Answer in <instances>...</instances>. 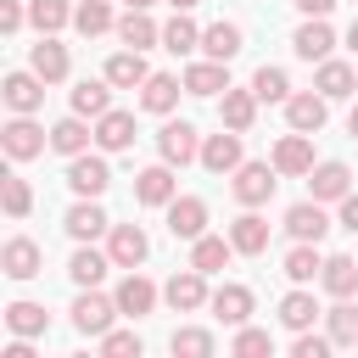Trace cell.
<instances>
[{"mask_svg":"<svg viewBox=\"0 0 358 358\" xmlns=\"http://www.w3.org/2000/svg\"><path fill=\"white\" fill-rule=\"evenodd\" d=\"M117 319V296H101L95 285H78V302H73V330L78 336H106Z\"/></svg>","mask_w":358,"mask_h":358,"instance_id":"cell-1","label":"cell"},{"mask_svg":"<svg viewBox=\"0 0 358 358\" xmlns=\"http://www.w3.org/2000/svg\"><path fill=\"white\" fill-rule=\"evenodd\" d=\"M274 185H280V168H274V162H241L229 190H235L241 207H263V201L274 196Z\"/></svg>","mask_w":358,"mask_h":358,"instance_id":"cell-2","label":"cell"},{"mask_svg":"<svg viewBox=\"0 0 358 358\" xmlns=\"http://www.w3.org/2000/svg\"><path fill=\"white\" fill-rule=\"evenodd\" d=\"M0 145H6V157H11V162H28V157H39V151L50 145V134H45L28 112H17V117L0 129Z\"/></svg>","mask_w":358,"mask_h":358,"instance_id":"cell-3","label":"cell"},{"mask_svg":"<svg viewBox=\"0 0 358 358\" xmlns=\"http://www.w3.org/2000/svg\"><path fill=\"white\" fill-rule=\"evenodd\" d=\"M157 151H162V162H201V140H196V129L185 123V117H173V123H162V134H157Z\"/></svg>","mask_w":358,"mask_h":358,"instance_id":"cell-4","label":"cell"},{"mask_svg":"<svg viewBox=\"0 0 358 358\" xmlns=\"http://www.w3.org/2000/svg\"><path fill=\"white\" fill-rule=\"evenodd\" d=\"M168 235H173V241L207 235V201H201V196H173V201H168Z\"/></svg>","mask_w":358,"mask_h":358,"instance_id":"cell-5","label":"cell"},{"mask_svg":"<svg viewBox=\"0 0 358 358\" xmlns=\"http://www.w3.org/2000/svg\"><path fill=\"white\" fill-rule=\"evenodd\" d=\"M67 185H73L78 196H101V190L112 185V168H106V157H90V151L67 157Z\"/></svg>","mask_w":358,"mask_h":358,"instance_id":"cell-6","label":"cell"},{"mask_svg":"<svg viewBox=\"0 0 358 358\" xmlns=\"http://www.w3.org/2000/svg\"><path fill=\"white\" fill-rule=\"evenodd\" d=\"M0 95H6L11 112H39V106H45V78H39L34 67H28V73H6Z\"/></svg>","mask_w":358,"mask_h":358,"instance_id":"cell-7","label":"cell"},{"mask_svg":"<svg viewBox=\"0 0 358 358\" xmlns=\"http://www.w3.org/2000/svg\"><path fill=\"white\" fill-rule=\"evenodd\" d=\"M106 252H112V263H117V268H140V263H145V252H151V241H145V229H140V224H112Z\"/></svg>","mask_w":358,"mask_h":358,"instance_id":"cell-8","label":"cell"},{"mask_svg":"<svg viewBox=\"0 0 358 358\" xmlns=\"http://www.w3.org/2000/svg\"><path fill=\"white\" fill-rule=\"evenodd\" d=\"M162 296H168L173 313H196V308L207 302V274H201V268H185V274H173V280L162 285Z\"/></svg>","mask_w":358,"mask_h":358,"instance_id":"cell-9","label":"cell"},{"mask_svg":"<svg viewBox=\"0 0 358 358\" xmlns=\"http://www.w3.org/2000/svg\"><path fill=\"white\" fill-rule=\"evenodd\" d=\"M291 50H296L302 62H324V56L336 50V34H330V22H324V17H308V22L291 34Z\"/></svg>","mask_w":358,"mask_h":358,"instance_id":"cell-10","label":"cell"},{"mask_svg":"<svg viewBox=\"0 0 358 358\" xmlns=\"http://www.w3.org/2000/svg\"><path fill=\"white\" fill-rule=\"evenodd\" d=\"M201 168H207V173H235V168H241V134H235V129L207 134V140H201Z\"/></svg>","mask_w":358,"mask_h":358,"instance_id":"cell-11","label":"cell"},{"mask_svg":"<svg viewBox=\"0 0 358 358\" xmlns=\"http://www.w3.org/2000/svg\"><path fill=\"white\" fill-rule=\"evenodd\" d=\"M274 168L285 173V179H296V173H313V134H285L280 145H274Z\"/></svg>","mask_w":358,"mask_h":358,"instance_id":"cell-12","label":"cell"},{"mask_svg":"<svg viewBox=\"0 0 358 358\" xmlns=\"http://www.w3.org/2000/svg\"><path fill=\"white\" fill-rule=\"evenodd\" d=\"M134 201L140 207H168L173 201V162H157V168L134 173Z\"/></svg>","mask_w":358,"mask_h":358,"instance_id":"cell-13","label":"cell"},{"mask_svg":"<svg viewBox=\"0 0 358 358\" xmlns=\"http://www.w3.org/2000/svg\"><path fill=\"white\" fill-rule=\"evenodd\" d=\"M229 257H235V241H224V235H196L190 241V268H201V274L229 268Z\"/></svg>","mask_w":358,"mask_h":358,"instance_id":"cell-14","label":"cell"},{"mask_svg":"<svg viewBox=\"0 0 358 358\" xmlns=\"http://www.w3.org/2000/svg\"><path fill=\"white\" fill-rule=\"evenodd\" d=\"M95 145L101 151H129L134 145V117L129 112H101L95 117Z\"/></svg>","mask_w":358,"mask_h":358,"instance_id":"cell-15","label":"cell"},{"mask_svg":"<svg viewBox=\"0 0 358 358\" xmlns=\"http://www.w3.org/2000/svg\"><path fill=\"white\" fill-rule=\"evenodd\" d=\"M308 190H313V201H341V196L352 190V173H347L341 162H319V168L308 173Z\"/></svg>","mask_w":358,"mask_h":358,"instance_id":"cell-16","label":"cell"},{"mask_svg":"<svg viewBox=\"0 0 358 358\" xmlns=\"http://www.w3.org/2000/svg\"><path fill=\"white\" fill-rule=\"evenodd\" d=\"M39 263H45V257H39V246H34L28 235L6 241V252H0V268H6L11 280H34V274H39Z\"/></svg>","mask_w":358,"mask_h":358,"instance_id":"cell-17","label":"cell"},{"mask_svg":"<svg viewBox=\"0 0 358 358\" xmlns=\"http://www.w3.org/2000/svg\"><path fill=\"white\" fill-rule=\"evenodd\" d=\"M151 308H157V285H151L145 274H134V268H129V280L117 285V313L140 319V313H151Z\"/></svg>","mask_w":358,"mask_h":358,"instance_id":"cell-18","label":"cell"},{"mask_svg":"<svg viewBox=\"0 0 358 358\" xmlns=\"http://www.w3.org/2000/svg\"><path fill=\"white\" fill-rule=\"evenodd\" d=\"M207 308H213L224 324H246V319H252V291H246V285H218V291L207 296Z\"/></svg>","mask_w":358,"mask_h":358,"instance_id":"cell-19","label":"cell"},{"mask_svg":"<svg viewBox=\"0 0 358 358\" xmlns=\"http://www.w3.org/2000/svg\"><path fill=\"white\" fill-rule=\"evenodd\" d=\"M313 90H319L324 101H341V95H352V90H358V73H352L347 62H330V56H324V62H319V78H313Z\"/></svg>","mask_w":358,"mask_h":358,"instance_id":"cell-20","label":"cell"},{"mask_svg":"<svg viewBox=\"0 0 358 358\" xmlns=\"http://www.w3.org/2000/svg\"><path fill=\"white\" fill-rule=\"evenodd\" d=\"M112 78H84L78 90H73V112L78 117H101V112H112Z\"/></svg>","mask_w":358,"mask_h":358,"instance_id":"cell-21","label":"cell"},{"mask_svg":"<svg viewBox=\"0 0 358 358\" xmlns=\"http://www.w3.org/2000/svg\"><path fill=\"white\" fill-rule=\"evenodd\" d=\"M62 224H67V235H73V241H95L101 229H112V224H106V213L95 207V196H84L78 207H67V218H62Z\"/></svg>","mask_w":358,"mask_h":358,"instance_id":"cell-22","label":"cell"},{"mask_svg":"<svg viewBox=\"0 0 358 358\" xmlns=\"http://www.w3.org/2000/svg\"><path fill=\"white\" fill-rule=\"evenodd\" d=\"M285 229H291L296 241H324L330 218H324V207H319V201H296V207L285 213Z\"/></svg>","mask_w":358,"mask_h":358,"instance_id":"cell-23","label":"cell"},{"mask_svg":"<svg viewBox=\"0 0 358 358\" xmlns=\"http://www.w3.org/2000/svg\"><path fill=\"white\" fill-rule=\"evenodd\" d=\"M106 268H117V263H112V252H95V246H78V252H73V263H67L73 285H101V280H106Z\"/></svg>","mask_w":358,"mask_h":358,"instance_id":"cell-24","label":"cell"},{"mask_svg":"<svg viewBox=\"0 0 358 358\" xmlns=\"http://www.w3.org/2000/svg\"><path fill=\"white\" fill-rule=\"evenodd\" d=\"M106 78H112L117 90H140V84L151 78V67H145V56H140V50H117V56L106 62Z\"/></svg>","mask_w":358,"mask_h":358,"instance_id":"cell-25","label":"cell"},{"mask_svg":"<svg viewBox=\"0 0 358 358\" xmlns=\"http://www.w3.org/2000/svg\"><path fill=\"white\" fill-rule=\"evenodd\" d=\"M324 95H291L285 101V117H291V129H302V134H319L324 129Z\"/></svg>","mask_w":358,"mask_h":358,"instance_id":"cell-26","label":"cell"},{"mask_svg":"<svg viewBox=\"0 0 358 358\" xmlns=\"http://www.w3.org/2000/svg\"><path fill=\"white\" fill-rule=\"evenodd\" d=\"M90 140H95V129H84V117H78V112H73V117H62V123L50 129V151H62V157L90 151Z\"/></svg>","mask_w":358,"mask_h":358,"instance_id":"cell-27","label":"cell"},{"mask_svg":"<svg viewBox=\"0 0 358 358\" xmlns=\"http://www.w3.org/2000/svg\"><path fill=\"white\" fill-rule=\"evenodd\" d=\"M229 241H235V252L257 257V252H268V224H263L257 213H241V218L229 224Z\"/></svg>","mask_w":358,"mask_h":358,"instance_id":"cell-28","label":"cell"},{"mask_svg":"<svg viewBox=\"0 0 358 358\" xmlns=\"http://www.w3.org/2000/svg\"><path fill=\"white\" fill-rule=\"evenodd\" d=\"M319 268H324V257H319V241H296V246L285 252V280L308 285V280H319Z\"/></svg>","mask_w":358,"mask_h":358,"instance_id":"cell-29","label":"cell"},{"mask_svg":"<svg viewBox=\"0 0 358 358\" xmlns=\"http://www.w3.org/2000/svg\"><path fill=\"white\" fill-rule=\"evenodd\" d=\"M319 285H324L330 296H352V291H358V257H324Z\"/></svg>","mask_w":358,"mask_h":358,"instance_id":"cell-30","label":"cell"},{"mask_svg":"<svg viewBox=\"0 0 358 358\" xmlns=\"http://www.w3.org/2000/svg\"><path fill=\"white\" fill-rule=\"evenodd\" d=\"M117 39H123L129 50H145V45H157V39H162V28H157V22H151L140 6H129V17L117 22Z\"/></svg>","mask_w":358,"mask_h":358,"instance_id":"cell-31","label":"cell"},{"mask_svg":"<svg viewBox=\"0 0 358 358\" xmlns=\"http://www.w3.org/2000/svg\"><path fill=\"white\" fill-rule=\"evenodd\" d=\"M34 73H39L45 84L67 78V45H56L50 34H39V45H34Z\"/></svg>","mask_w":358,"mask_h":358,"instance_id":"cell-32","label":"cell"},{"mask_svg":"<svg viewBox=\"0 0 358 358\" xmlns=\"http://www.w3.org/2000/svg\"><path fill=\"white\" fill-rule=\"evenodd\" d=\"M173 101H179V78L173 73H151L140 84V106L145 112H173Z\"/></svg>","mask_w":358,"mask_h":358,"instance_id":"cell-33","label":"cell"},{"mask_svg":"<svg viewBox=\"0 0 358 358\" xmlns=\"http://www.w3.org/2000/svg\"><path fill=\"white\" fill-rule=\"evenodd\" d=\"M224 129H235V134H246L252 129V117H257V95L252 90H224Z\"/></svg>","mask_w":358,"mask_h":358,"instance_id":"cell-34","label":"cell"},{"mask_svg":"<svg viewBox=\"0 0 358 358\" xmlns=\"http://www.w3.org/2000/svg\"><path fill=\"white\" fill-rule=\"evenodd\" d=\"M6 324H11V336H28V341H34V336L50 330V313H45L39 302H11V308H6Z\"/></svg>","mask_w":358,"mask_h":358,"instance_id":"cell-35","label":"cell"},{"mask_svg":"<svg viewBox=\"0 0 358 358\" xmlns=\"http://www.w3.org/2000/svg\"><path fill=\"white\" fill-rule=\"evenodd\" d=\"M201 50H207L213 62L241 56V28H235V22H213V28H201Z\"/></svg>","mask_w":358,"mask_h":358,"instance_id":"cell-36","label":"cell"},{"mask_svg":"<svg viewBox=\"0 0 358 358\" xmlns=\"http://www.w3.org/2000/svg\"><path fill=\"white\" fill-rule=\"evenodd\" d=\"M185 90L190 95H218V90H229V73H224V62H196L190 73H185Z\"/></svg>","mask_w":358,"mask_h":358,"instance_id":"cell-37","label":"cell"},{"mask_svg":"<svg viewBox=\"0 0 358 358\" xmlns=\"http://www.w3.org/2000/svg\"><path fill=\"white\" fill-rule=\"evenodd\" d=\"M324 324H330V341L336 347H358V308L347 296H336V308L324 313Z\"/></svg>","mask_w":358,"mask_h":358,"instance_id":"cell-38","label":"cell"},{"mask_svg":"<svg viewBox=\"0 0 358 358\" xmlns=\"http://www.w3.org/2000/svg\"><path fill=\"white\" fill-rule=\"evenodd\" d=\"M201 45V28L185 17V11H173V22L162 28V50H173V56H185V50H196Z\"/></svg>","mask_w":358,"mask_h":358,"instance_id":"cell-39","label":"cell"},{"mask_svg":"<svg viewBox=\"0 0 358 358\" xmlns=\"http://www.w3.org/2000/svg\"><path fill=\"white\" fill-rule=\"evenodd\" d=\"M280 319H285V330H308V324L319 319V302H313V291H291V296L280 302Z\"/></svg>","mask_w":358,"mask_h":358,"instance_id":"cell-40","label":"cell"},{"mask_svg":"<svg viewBox=\"0 0 358 358\" xmlns=\"http://www.w3.org/2000/svg\"><path fill=\"white\" fill-rule=\"evenodd\" d=\"M252 95H257V101H291L285 67H257V73H252Z\"/></svg>","mask_w":358,"mask_h":358,"instance_id":"cell-41","label":"cell"},{"mask_svg":"<svg viewBox=\"0 0 358 358\" xmlns=\"http://www.w3.org/2000/svg\"><path fill=\"white\" fill-rule=\"evenodd\" d=\"M73 28H78L84 39H95V34H106V28H112V11H106V0H84V6L73 11Z\"/></svg>","mask_w":358,"mask_h":358,"instance_id":"cell-42","label":"cell"},{"mask_svg":"<svg viewBox=\"0 0 358 358\" xmlns=\"http://www.w3.org/2000/svg\"><path fill=\"white\" fill-rule=\"evenodd\" d=\"M28 22H34L39 34H56L62 22H73V11H67V0H34V6H28Z\"/></svg>","mask_w":358,"mask_h":358,"instance_id":"cell-43","label":"cell"},{"mask_svg":"<svg viewBox=\"0 0 358 358\" xmlns=\"http://www.w3.org/2000/svg\"><path fill=\"white\" fill-rule=\"evenodd\" d=\"M173 358H213V336L207 330H173Z\"/></svg>","mask_w":358,"mask_h":358,"instance_id":"cell-44","label":"cell"},{"mask_svg":"<svg viewBox=\"0 0 358 358\" xmlns=\"http://www.w3.org/2000/svg\"><path fill=\"white\" fill-rule=\"evenodd\" d=\"M0 201H6V213H11V218H22V213L34 207V190H28L17 173H6V185H0Z\"/></svg>","mask_w":358,"mask_h":358,"instance_id":"cell-45","label":"cell"},{"mask_svg":"<svg viewBox=\"0 0 358 358\" xmlns=\"http://www.w3.org/2000/svg\"><path fill=\"white\" fill-rule=\"evenodd\" d=\"M101 352L106 358H140V336L134 330H106L101 336Z\"/></svg>","mask_w":358,"mask_h":358,"instance_id":"cell-46","label":"cell"},{"mask_svg":"<svg viewBox=\"0 0 358 358\" xmlns=\"http://www.w3.org/2000/svg\"><path fill=\"white\" fill-rule=\"evenodd\" d=\"M235 352H241V358L274 352V336H268V330H246V324H241V336H235Z\"/></svg>","mask_w":358,"mask_h":358,"instance_id":"cell-47","label":"cell"},{"mask_svg":"<svg viewBox=\"0 0 358 358\" xmlns=\"http://www.w3.org/2000/svg\"><path fill=\"white\" fill-rule=\"evenodd\" d=\"M336 341H330V330L324 336H308V330H296V341H291V358H324Z\"/></svg>","mask_w":358,"mask_h":358,"instance_id":"cell-48","label":"cell"},{"mask_svg":"<svg viewBox=\"0 0 358 358\" xmlns=\"http://www.w3.org/2000/svg\"><path fill=\"white\" fill-rule=\"evenodd\" d=\"M22 28V6L17 0H0V34H17Z\"/></svg>","mask_w":358,"mask_h":358,"instance_id":"cell-49","label":"cell"},{"mask_svg":"<svg viewBox=\"0 0 358 358\" xmlns=\"http://www.w3.org/2000/svg\"><path fill=\"white\" fill-rule=\"evenodd\" d=\"M341 229H352V235H358V190H347V196H341Z\"/></svg>","mask_w":358,"mask_h":358,"instance_id":"cell-50","label":"cell"},{"mask_svg":"<svg viewBox=\"0 0 358 358\" xmlns=\"http://www.w3.org/2000/svg\"><path fill=\"white\" fill-rule=\"evenodd\" d=\"M336 0H296V11H308V17H324Z\"/></svg>","mask_w":358,"mask_h":358,"instance_id":"cell-51","label":"cell"},{"mask_svg":"<svg viewBox=\"0 0 358 358\" xmlns=\"http://www.w3.org/2000/svg\"><path fill=\"white\" fill-rule=\"evenodd\" d=\"M347 134H352V140H358V106H352V112H347Z\"/></svg>","mask_w":358,"mask_h":358,"instance_id":"cell-52","label":"cell"},{"mask_svg":"<svg viewBox=\"0 0 358 358\" xmlns=\"http://www.w3.org/2000/svg\"><path fill=\"white\" fill-rule=\"evenodd\" d=\"M347 45H352V50H358V17H352V28H347Z\"/></svg>","mask_w":358,"mask_h":358,"instance_id":"cell-53","label":"cell"},{"mask_svg":"<svg viewBox=\"0 0 358 358\" xmlns=\"http://www.w3.org/2000/svg\"><path fill=\"white\" fill-rule=\"evenodd\" d=\"M168 6H173V11H190V6H196V0H168Z\"/></svg>","mask_w":358,"mask_h":358,"instance_id":"cell-54","label":"cell"},{"mask_svg":"<svg viewBox=\"0 0 358 358\" xmlns=\"http://www.w3.org/2000/svg\"><path fill=\"white\" fill-rule=\"evenodd\" d=\"M129 6H140V11H145V6H151V0H129Z\"/></svg>","mask_w":358,"mask_h":358,"instance_id":"cell-55","label":"cell"}]
</instances>
